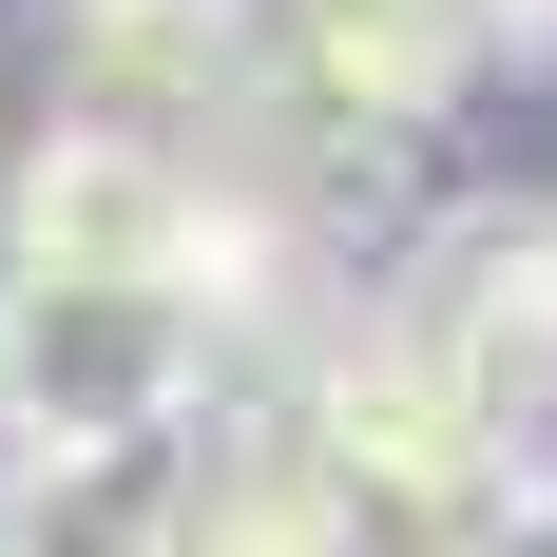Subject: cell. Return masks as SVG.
Here are the masks:
<instances>
[{
	"label": "cell",
	"mask_w": 557,
	"mask_h": 557,
	"mask_svg": "<svg viewBox=\"0 0 557 557\" xmlns=\"http://www.w3.org/2000/svg\"><path fill=\"white\" fill-rule=\"evenodd\" d=\"M231 366H250V308H212V288H58V270H0V481L212 443Z\"/></svg>",
	"instance_id": "obj_1"
},
{
	"label": "cell",
	"mask_w": 557,
	"mask_h": 557,
	"mask_svg": "<svg viewBox=\"0 0 557 557\" xmlns=\"http://www.w3.org/2000/svg\"><path fill=\"white\" fill-rule=\"evenodd\" d=\"M0 270H58V288H212V308H288L250 173L173 154V135H115V115H39V135H20V173H0Z\"/></svg>",
	"instance_id": "obj_2"
},
{
	"label": "cell",
	"mask_w": 557,
	"mask_h": 557,
	"mask_svg": "<svg viewBox=\"0 0 557 557\" xmlns=\"http://www.w3.org/2000/svg\"><path fill=\"white\" fill-rule=\"evenodd\" d=\"M366 327H385L500 461H519V423L557 443V193H481V212H443V231L385 270Z\"/></svg>",
	"instance_id": "obj_3"
},
{
	"label": "cell",
	"mask_w": 557,
	"mask_h": 557,
	"mask_svg": "<svg viewBox=\"0 0 557 557\" xmlns=\"http://www.w3.org/2000/svg\"><path fill=\"white\" fill-rule=\"evenodd\" d=\"M481 77V0H250V115L308 154H385Z\"/></svg>",
	"instance_id": "obj_4"
},
{
	"label": "cell",
	"mask_w": 557,
	"mask_h": 557,
	"mask_svg": "<svg viewBox=\"0 0 557 557\" xmlns=\"http://www.w3.org/2000/svg\"><path fill=\"white\" fill-rule=\"evenodd\" d=\"M481 39H539L557 58V0H481Z\"/></svg>",
	"instance_id": "obj_5"
},
{
	"label": "cell",
	"mask_w": 557,
	"mask_h": 557,
	"mask_svg": "<svg viewBox=\"0 0 557 557\" xmlns=\"http://www.w3.org/2000/svg\"><path fill=\"white\" fill-rule=\"evenodd\" d=\"M519 500H539V519H557V443H539V481H519Z\"/></svg>",
	"instance_id": "obj_6"
},
{
	"label": "cell",
	"mask_w": 557,
	"mask_h": 557,
	"mask_svg": "<svg viewBox=\"0 0 557 557\" xmlns=\"http://www.w3.org/2000/svg\"><path fill=\"white\" fill-rule=\"evenodd\" d=\"M423 557H500V539H423Z\"/></svg>",
	"instance_id": "obj_7"
}]
</instances>
